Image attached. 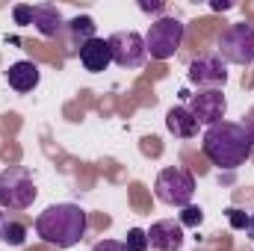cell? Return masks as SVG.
Instances as JSON below:
<instances>
[{
	"mask_svg": "<svg viewBox=\"0 0 254 251\" xmlns=\"http://www.w3.org/2000/svg\"><path fill=\"white\" fill-rule=\"evenodd\" d=\"M89 228V216L77 204H51L45 213L36 216V234L42 243L57 249H74Z\"/></svg>",
	"mask_w": 254,
	"mask_h": 251,
	"instance_id": "6da1fadb",
	"label": "cell"
},
{
	"mask_svg": "<svg viewBox=\"0 0 254 251\" xmlns=\"http://www.w3.org/2000/svg\"><path fill=\"white\" fill-rule=\"evenodd\" d=\"M201 151L219 169H240L252 157L254 148H252V142H249V136H246V127L243 125H237V122H219V125L204 130Z\"/></svg>",
	"mask_w": 254,
	"mask_h": 251,
	"instance_id": "7a4b0ae2",
	"label": "cell"
},
{
	"mask_svg": "<svg viewBox=\"0 0 254 251\" xmlns=\"http://www.w3.org/2000/svg\"><path fill=\"white\" fill-rule=\"evenodd\" d=\"M39 189L33 184V178L27 175V169L21 166H6L0 172V207L9 213H21L27 207H33Z\"/></svg>",
	"mask_w": 254,
	"mask_h": 251,
	"instance_id": "3957f363",
	"label": "cell"
},
{
	"mask_svg": "<svg viewBox=\"0 0 254 251\" xmlns=\"http://www.w3.org/2000/svg\"><path fill=\"white\" fill-rule=\"evenodd\" d=\"M184 21L175 15H163L157 21H151L148 33H145V48L151 60H172L178 54V48L184 45Z\"/></svg>",
	"mask_w": 254,
	"mask_h": 251,
	"instance_id": "277c9868",
	"label": "cell"
},
{
	"mask_svg": "<svg viewBox=\"0 0 254 251\" xmlns=\"http://www.w3.org/2000/svg\"><path fill=\"white\" fill-rule=\"evenodd\" d=\"M154 195H157V201H163L169 207H190L192 195H195V178L178 166L163 169L154 181Z\"/></svg>",
	"mask_w": 254,
	"mask_h": 251,
	"instance_id": "5b68a950",
	"label": "cell"
},
{
	"mask_svg": "<svg viewBox=\"0 0 254 251\" xmlns=\"http://www.w3.org/2000/svg\"><path fill=\"white\" fill-rule=\"evenodd\" d=\"M216 54L228 65H252L254 63V27L252 24H231L219 36Z\"/></svg>",
	"mask_w": 254,
	"mask_h": 251,
	"instance_id": "8992f818",
	"label": "cell"
},
{
	"mask_svg": "<svg viewBox=\"0 0 254 251\" xmlns=\"http://www.w3.org/2000/svg\"><path fill=\"white\" fill-rule=\"evenodd\" d=\"M110 45V54H113V63L125 71H133V68H142L145 60H148V48H145V36L133 33V30H119L107 39Z\"/></svg>",
	"mask_w": 254,
	"mask_h": 251,
	"instance_id": "52a82bcc",
	"label": "cell"
},
{
	"mask_svg": "<svg viewBox=\"0 0 254 251\" xmlns=\"http://www.w3.org/2000/svg\"><path fill=\"white\" fill-rule=\"evenodd\" d=\"M187 77L198 89H222L228 83V63L216 51L213 54H201V57H195L190 63Z\"/></svg>",
	"mask_w": 254,
	"mask_h": 251,
	"instance_id": "ba28073f",
	"label": "cell"
},
{
	"mask_svg": "<svg viewBox=\"0 0 254 251\" xmlns=\"http://www.w3.org/2000/svg\"><path fill=\"white\" fill-rule=\"evenodd\" d=\"M190 113L198 119V125L207 127L225 122L228 101H225L222 89H198V95H190Z\"/></svg>",
	"mask_w": 254,
	"mask_h": 251,
	"instance_id": "9c48e42d",
	"label": "cell"
},
{
	"mask_svg": "<svg viewBox=\"0 0 254 251\" xmlns=\"http://www.w3.org/2000/svg\"><path fill=\"white\" fill-rule=\"evenodd\" d=\"M184 228L181 222L175 219H163V222H154L151 231H148V246L154 251H181L184 249Z\"/></svg>",
	"mask_w": 254,
	"mask_h": 251,
	"instance_id": "30bf717a",
	"label": "cell"
},
{
	"mask_svg": "<svg viewBox=\"0 0 254 251\" xmlns=\"http://www.w3.org/2000/svg\"><path fill=\"white\" fill-rule=\"evenodd\" d=\"M33 27H36L45 39H63V30H65L63 12H60L54 3H39V6H33Z\"/></svg>",
	"mask_w": 254,
	"mask_h": 251,
	"instance_id": "8fae6325",
	"label": "cell"
},
{
	"mask_svg": "<svg viewBox=\"0 0 254 251\" xmlns=\"http://www.w3.org/2000/svg\"><path fill=\"white\" fill-rule=\"evenodd\" d=\"M80 65L89 71V74H101V71H107L110 63H113V54H110V45H107V39H92V42H86L83 48H80Z\"/></svg>",
	"mask_w": 254,
	"mask_h": 251,
	"instance_id": "7c38bea8",
	"label": "cell"
},
{
	"mask_svg": "<svg viewBox=\"0 0 254 251\" xmlns=\"http://www.w3.org/2000/svg\"><path fill=\"white\" fill-rule=\"evenodd\" d=\"M39 65L30 63V60H21V63L9 65V71H6V80H9V86L15 89V92H21V95H27V92H33L36 86H39Z\"/></svg>",
	"mask_w": 254,
	"mask_h": 251,
	"instance_id": "4fadbf2b",
	"label": "cell"
},
{
	"mask_svg": "<svg viewBox=\"0 0 254 251\" xmlns=\"http://www.w3.org/2000/svg\"><path fill=\"white\" fill-rule=\"evenodd\" d=\"M63 36H65V42H68V48H71L74 54H80V48L95 39V21H92L89 15H77V18L65 21Z\"/></svg>",
	"mask_w": 254,
	"mask_h": 251,
	"instance_id": "5bb4252c",
	"label": "cell"
},
{
	"mask_svg": "<svg viewBox=\"0 0 254 251\" xmlns=\"http://www.w3.org/2000/svg\"><path fill=\"white\" fill-rule=\"evenodd\" d=\"M166 127L178 139H192V136H198V127L201 125H198V119L190 113V107H172L166 113Z\"/></svg>",
	"mask_w": 254,
	"mask_h": 251,
	"instance_id": "9a60e30c",
	"label": "cell"
},
{
	"mask_svg": "<svg viewBox=\"0 0 254 251\" xmlns=\"http://www.w3.org/2000/svg\"><path fill=\"white\" fill-rule=\"evenodd\" d=\"M3 243H9V246H24V243H27V225L18 222V219H9V216H6V225H3Z\"/></svg>",
	"mask_w": 254,
	"mask_h": 251,
	"instance_id": "2e32d148",
	"label": "cell"
},
{
	"mask_svg": "<svg viewBox=\"0 0 254 251\" xmlns=\"http://www.w3.org/2000/svg\"><path fill=\"white\" fill-rule=\"evenodd\" d=\"M125 243H127L130 251H148L151 249V246H148V231H142V228H130Z\"/></svg>",
	"mask_w": 254,
	"mask_h": 251,
	"instance_id": "e0dca14e",
	"label": "cell"
},
{
	"mask_svg": "<svg viewBox=\"0 0 254 251\" xmlns=\"http://www.w3.org/2000/svg\"><path fill=\"white\" fill-rule=\"evenodd\" d=\"M181 228H198L201 222H204V210L201 207H195V204H190V207H184V213H181Z\"/></svg>",
	"mask_w": 254,
	"mask_h": 251,
	"instance_id": "ac0fdd59",
	"label": "cell"
},
{
	"mask_svg": "<svg viewBox=\"0 0 254 251\" xmlns=\"http://www.w3.org/2000/svg\"><path fill=\"white\" fill-rule=\"evenodd\" d=\"M12 18H15V24H21V27L33 24V6H27V3H18V6L12 9Z\"/></svg>",
	"mask_w": 254,
	"mask_h": 251,
	"instance_id": "d6986e66",
	"label": "cell"
},
{
	"mask_svg": "<svg viewBox=\"0 0 254 251\" xmlns=\"http://www.w3.org/2000/svg\"><path fill=\"white\" fill-rule=\"evenodd\" d=\"M92 251H130V249H127V243H122V240H101Z\"/></svg>",
	"mask_w": 254,
	"mask_h": 251,
	"instance_id": "ffe728a7",
	"label": "cell"
},
{
	"mask_svg": "<svg viewBox=\"0 0 254 251\" xmlns=\"http://www.w3.org/2000/svg\"><path fill=\"white\" fill-rule=\"evenodd\" d=\"M139 9H142V12H148V15H160V18L166 15V3H148V0H142V3H139Z\"/></svg>",
	"mask_w": 254,
	"mask_h": 251,
	"instance_id": "44dd1931",
	"label": "cell"
},
{
	"mask_svg": "<svg viewBox=\"0 0 254 251\" xmlns=\"http://www.w3.org/2000/svg\"><path fill=\"white\" fill-rule=\"evenodd\" d=\"M228 216H231V225L234 228H249V216H243L240 210H228Z\"/></svg>",
	"mask_w": 254,
	"mask_h": 251,
	"instance_id": "7402d4cb",
	"label": "cell"
},
{
	"mask_svg": "<svg viewBox=\"0 0 254 251\" xmlns=\"http://www.w3.org/2000/svg\"><path fill=\"white\" fill-rule=\"evenodd\" d=\"M243 127H246V136H249V142H252V148H254V107L249 110V116H246Z\"/></svg>",
	"mask_w": 254,
	"mask_h": 251,
	"instance_id": "603a6c76",
	"label": "cell"
},
{
	"mask_svg": "<svg viewBox=\"0 0 254 251\" xmlns=\"http://www.w3.org/2000/svg\"><path fill=\"white\" fill-rule=\"evenodd\" d=\"M213 9H216V12H225V9H231V3H219V0H216Z\"/></svg>",
	"mask_w": 254,
	"mask_h": 251,
	"instance_id": "cb8c5ba5",
	"label": "cell"
},
{
	"mask_svg": "<svg viewBox=\"0 0 254 251\" xmlns=\"http://www.w3.org/2000/svg\"><path fill=\"white\" fill-rule=\"evenodd\" d=\"M3 225H6V213L0 210V243H3Z\"/></svg>",
	"mask_w": 254,
	"mask_h": 251,
	"instance_id": "d4e9b609",
	"label": "cell"
},
{
	"mask_svg": "<svg viewBox=\"0 0 254 251\" xmlns=\"http://www.w3.org/2000/svg\"><path fill=\"white\" fill-rule=\"evenodd\" d=\"M249 237H252V240H254V213H252V216H249Z\"/></svg>",
	"mask_w": 254,
	"mask_h": 251,
	"instance_id": "484cf974",
	"label": "cell"
}]
</instances>
